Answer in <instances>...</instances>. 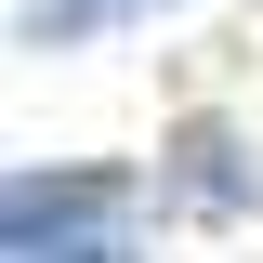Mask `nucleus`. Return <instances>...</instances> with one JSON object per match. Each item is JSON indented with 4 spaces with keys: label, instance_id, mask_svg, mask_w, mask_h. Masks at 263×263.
Here are the masks:
<instances>
[{
    "label": "nucleus",
    "instance_id": "1",
    "mask_svg": "<svg viewBox=\"0 0 263 263\" xmlns=\"http://www.w3.org/2000/svg\"><path fill=\"white\" fill-rule=\"evenodd\" d=\"M132 237V171H13L0 184V250H119Z\"/></svg>",
    "mask_w": 263,
    "mask_h": 263
},
{
    "label": "nucleus",
    "instance_id": "3",
    "mask_svg": "<svg viewBox=\"0 0 263 263\" xmlns=\"http://www.w3.org/2000/svg\"><path fill=\"white\" fill-rule=\"evenodd\" d=\"M132 13H158V0H27V40H92V27H132Z\"/></svg>",
    "mask_w": 263,
    "mask_h": 263
},
{
    "label": "nucleus",
    "instance_id": "2",
    "mask_svg": "<svg viewBox=\"0 0 263 263\" xmlns=\"http://www.w3.org/2000/svg\"><path fill=\"white\" fill-rule=\"evenodd\" d=\"M171 184H184V197H250V158H237V132H224V119H197L184 145H171Z\"/></svg>",
    "mask_w": 263,
    "mask_h": 263
}]
</instances>
